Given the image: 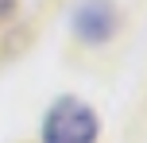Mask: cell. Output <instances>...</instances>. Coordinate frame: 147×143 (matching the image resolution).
I'll return each instance as SVG.
<instances>
[{
	"label": "cell",
	"mask_w": 147,
	"mask_h": 143,
	"mask_svg": "<svg viewBox=\"0 0 147 143\" xmlns=\"http://www.w3.org/2000/svg\"><path fill=\"white\" fill-rule=\"evenodd\" d=\"M43 143H97V116L78 97H62L47 112Z\"/></svg>",
	"instance_id": "obj_1"
},
{
	"label": "cell",
	"mask_w": 147,
	"mask_h": 143,
	"mask_svg": "<svg viewBox=\"0 0 147 143\" xmlns=\"http://www.w3.org/2000/svg\"><path fill=\"white\" fill-rule=\"evenodd\" d=\"M16 4H20V0H0V15H8V12H12Z\"/></svg>",
	"instance_id": "obj_3"
},
{
	"label": "cell",
	"mask_w": 147,
	"mask_h": 143,
	"mask_svg": "<svg viewBox=\"0 0 147 143\" xmlns=\"http://www.w3.org/2000/svg\"><path fill=\"white\" fill-rule=\"evenodd\" d=\"M112 27H116V12H112L109 0H85V4H78L74 31H78L85 43H105V39L112 35Z\"/></svg>",
	"instance_id": "obj_2"
}]
</instances>
